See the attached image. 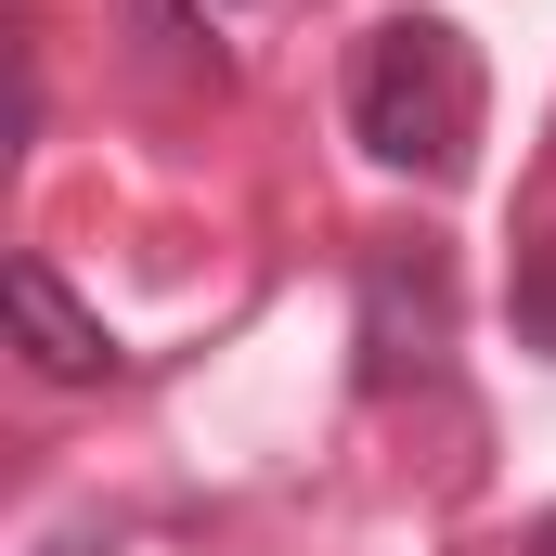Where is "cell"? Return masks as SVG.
Wrapping results in <instances>:
<instances>
[{"label":"cell","mask_w":556,"mask_h":556,"mask_svg":"<svg viewBox=\"0 0 556 556\" xmlns=\"http://www.w3.org/2000/svg\"><path fill=\"white\" fill-rule=\"evenodd\" d=\"M0 311H13V337H26V363H39L52 389H104V376H117V337L65 298L52 260H13V273H0Z\"/></svg>","instance_id":"3"},{"label":"cell","mask_w":556,"mask_h":556,"mask_svg":"<svg viewBox=\"0 0 556 556\" xmlns=\"http://www.w3.org/2000/svg\"><path fill=\"white\" fill-rule=\"evenodd\" d=\"M479 117H492V78L466 52V26L440 13H389L350 65V130L376 168H415V181H466L479 168Z\"/></svg>","instance_id":"1"},{"label":"cell","mask_w":556,"mask_h":556,"mask_svg":"<svg viewBox=\"0 0 556 556\" xmlns=\"http://www.w3.org/2000/svg\"><path fill=\"white\" fill-rule=\"evenodd\" d=\"M39 556H117V544H91V531H52V544H39Z\"/></svg>","instance_id":"4"},{"label":"cell","mask_w":556,"mask_h":556,"mask_svg":"<svg viewBox=\"0 0 556 556\" xmlns=\"http://www.w3.org/2000/svg\"><path fill=\"white\" fill-rule=\"evenodd\" d=\"M518 556H556V518H544V531H531V544H518Z\"/></svg>","instance_id":"5"},{"label":"cell","mask_w":556,"mask_h":556,"mask_svg":"<svg viewBox=\"0 0 556 556\" xmlns=\"http://www.w3.org/2000/svg\"><path fill=\"white\" fill-rule=\"evenodd\" d=\"M440 350H453V273H440V247H376L363 260V389L440 376Z\"/></svg>","instance_id":"2"}]
</instances>
